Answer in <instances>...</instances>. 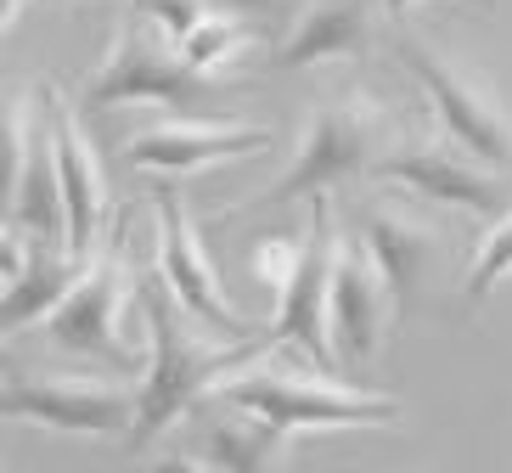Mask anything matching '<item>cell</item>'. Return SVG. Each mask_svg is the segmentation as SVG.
<instances>
[{"mask_svg":"<svg viewBox=\"0 0 512 473\" xmlns=\"http://www.w3.org/2000/svg\"><path fill=\"white\" fill-rule=\"evenodd\" d=\"M141 327H147V378H141V406H136V428H130L136 445H152L164 428L192 417L231 372L276 350L271 333L231 338L209 321H197L158 271L141 276Z\"/></svg>","mask_w":512,"mask_h":473,"instance_id":"1","label":"cell"},{"mask_svg":"<svg viewBox=\"0 0 512 473\" xmlns=\"http://www.w3.org/2000/svg\"><path fill=\"white\" fill-rule=\"evenodd\" d=\"M394 141H400L394 113L383 102H372L366 91L321 96V102L304 107L299 147L287 158L282 181H271L248 203L226 209V220H242V214H259V209H287V203H299V198H327V192H338L355 175H372L377 158L389 153Z\"/></svg>","mask_w":512,"mask_h":473,"instance_id":"2","label":"cell"},{"mask_svg":"<svg viewBox=\"0 0 512 473\" xmlns=\"http://www.w3.org/2000/svg\"><path fill=\"white\" fill-rule=\"evenodd\" d=\"M214 400L242 406V412H259L265 423L299 434V428H389L400 423V400L372 395V389H355L338 372H293L276 367V361H248L242 372H231Z\"/></svg>","mask_w":512,"mask_h":473,"instance_id":"3","label":"cell"},{"mask_svg":"<svg viewBox=\"0 0 512 473\" xmlns=\"http://www.w3.org/2000/svg\"><path fill=\"white\" fill-rule=\"evenodd\" d=\"M124 231H130V214H119V226L107 231V243L96 248V260L85 265L74 293L40 321V333H46L51 350L102 361L107 372H136V361H141L130 333H124L130 305H141V271L130 265Z\"/></svg>","mask_w":512,"mask_h":473,"instance_id":"4","label":"cell"},{"mask_svg":"<svg viewBox=\"0 0 512 473\" xmlns=\"http://www.w3.org/2000/svg\"><path fill=\"white\" fill-rule=\"evenodd\" d=\"M394 51H400V62L411 68V79L422 85L439 130L451 141H462L467 153H479L484 164L507 169L512 164V107L501 102L462 57L439 51L434 40H422V34H400Z\"/></svg>","mask_w":512,"mask_h":473,"instance_id":"5","label":"cell"},{"mask_svg":"<svg viewBox=\"0 0 512 473\" xmlns=\"http://www.w3.org/2000/svg\"><path fill=\"white\" fill-rule=\"evenodd\" d=\"M209 74H197L192 62L181 57L175 40L152 29L147 17H124L113 29V46H107L102 68L91 74L85 85V107L91 113H107V107H141V102H158V107H197L209 102Z\"/></svg>","mask_w":512,"mask_h":473,"instance_id":"6","label":"cell"},{"mask_svg":"<svg viewBox=\"0 0 512 473\" xmlns=\"http://www.w3.org/2000/svg\"><path fill=\"white\" fill-rule=\"evenodd\" d=\"M6 226L29 231L34 243L68 248L57 141H51L46 119V91H34V85H17L6 102Z\"/></svg>","mask_w":512,"mask_h":473,"instance_id":"7","label":"cell"},{"mask_svg":"<svg viewBox=\"0 0 512 473\" xmlns=\"http://www.w3.org/2000/svg\"><path fill=\"white\" fill-rule=\"evenodd\" d=\"M6 417L46 434H130L136 428V406H141V383H119V378H96V372H12L6 395H0Z\"/></svg>","mask_w":512,"mask_h":473,"instance_id":"8","label":"cell"},{"mask_svg":"<svg viewBox=\"0 0 512 473\" xmlns=\"http://www.w3.org/2000/svg\"><path fill=\"white\" fill-rule=\"evenodd\" d=\"M338 254H344V231H338V209L327 198H310V226H304V260L299 276L287 282L276 299V321L265 327L271 344L299 350L310 367L338 372V350H332V282H338Z\"/></svg>","mask_w":512,"mask_h":473,"instance_id":"9","label":"cell"},{"mask_svg":"<svg viewBox=\"0 0 512 473\" xmlns=\"http://www.w3.org/2000/svg\"><path fill=\"white\" fill-rule=\"evenodd\" d=\"M372 175L389 186L417 192L422 203L456 209V214H490L496 220L501 209H512L501 169L484 164L479 153H467L462 141H451L445 130L439 136H400L389 153L377 158Z\"/></svg>","mask_w":512,"mask_h":473,"instance_id":"10","label":"cell"},{"mask_svg":"<svg viewBox=\"0 0 512 473\" xmlns=\"http://www.w3.org/2000/svg\"><path fill=\"white\" fill-rule=\"evenodd\" d=\"M152 220H158V276L169 282V293H175L197 321H209L220 333L259 338L254 321L231 305L226 282H220V271H214V260H209V243H203V231H197V220H192L181 192L164 186V192L152 198Z\"/></svg>","mask_w":512,"mask_h":473,"instance_id":"11","label":"cell"},{"mask_svg":"<svg viewBox=\"0 0 512 473\" xmlns=\"http://www.w3.org/2000/svg\"><path fill=\"white\" fill-rule=\"evenodd\" d=\"M271 130L248 119H158L141 124L136 136L124 141V164L141 175H203L214 164H237V158L271 153Z\"/></svg>","mask_w":512,"mask_h":473,"instance_id":"12","label":"cell"},{"mask_svg":"<svg viewBox=\"0 0 512 473\" xmlns=\"http://www.w3.org/2000/svg\"><path fill=\"white\" fill-rule=\"evenodd\" d=\"M46 119H51V141H57V169H62V203H68V254L96 260V248L107 243V231L119 226L113 198H107V175H102V153L79 124V107L51 85L46 91Z\"/></svg>","mask_w":512,"mask_h":473,"instance_id":"13","label":"cell"},{"mask_svg":"<svg viewBox=\"0 0 512 473\" xmlns=\"http://www.w3.org/2000/svg\"><path fill=\"white\" fill-rule=\"evenodd\" d=\"M383 0H304L271 51V74H304L338 57H366L377 40Z\"/></svg>","mask_w":512,"mask_h":473,"instance_id":"14","label":"cell"},{"mask_svg":"<svg viewBox=\"0 0 512 473\" xmlns=\"http://www.w3.org/2000/svg\"><path fill=\"white\" fill-rule=\"evenodd\" d=\"M400 316L394 305V288L383 282L377 260L366 254V243H344L338 254V282H332V350H338V367H361L383 350V333L389 321Z\"/></svg>","mask_w":512,"mask_h":473,"instance_id":"15","label":"cell"},{"mask_svg":"<svg viewBox=\"0 0 512 473\" xmlns=\"http://www.w3.org/2000/svg\"><path fill=\"white\" fill-rule=\"evenodd\" d=\"M361 243H366V254L377 260L383 282L394 288L400 316H406V310L422 299V288H428V276H434L439 254H445L439 226L428 220V214H417L411 203L383 198V203H372V209L361 214Z\"/></svg>","mask_w":512,"mask_h":473,"instance_id":"16","label":"cell"},{"mask_svg":"<svg viewBox=\"0 0 512 473\" xmlns=\"http://www.w3.org/2000/svg\"><path fill=\"white\" fill-rule=\"evenodd\" d=\"M0 254H6L0 260V276H6V333L40 327L74 293V282L91 265V260H79V254H68L62 243H34L29 231H17V226H6Z\"/></svg>","mask_w":512,"mask_h":473,"instance_id":"17","label":"cell"},{"mask_svg":"<svg viewBox=\"0 0 512 473\" xmlns=\"http://www.w3.org/2000/svg\"><path fill=\"white\" fill-rule=\"evenodd\" d=\"M192 423V457L220 473H287V428L265 423L259 412H242L226 400H203Z\"/></svg>","mask_w":512,"mask_h":473,"instance_id":"18","label":"cell"},{"mask_svg":"<svg viewBox=\"0 0 512 473\" xmlns=\"http://www.w3.org/2000/svg\"><path fill=\"white\" fill-rule=\"evenodd\" d=\"M254 46V23L248 17H231V12H209L203 23H197L192 34L181 40V57L192 62L197 74H226L231 62L242 57V51Z\"/></svg>","mask_w":512,"mask_h":473,"instance_id":"19","label":"cell"},{"mask_svg":"<svg viewBox=\"0 0 512 473\" xmlns=\"http://www.w3.org/2000/svg\"><path fill=\"white\" fill-rule=\"evenodd\" d=\"M512 282V209H501L490 226H484L473 260H467V276H462V299L467 305H484L490 293Z\"/></svg>","mask_w":512,"mask_h":473,"instance_id":"20","label":"cell"},{"mask_svg":"<svg viewBox=\"0 0 512 473\" xmlns=\"http://www.w3.org/2000/svg\"><path fill=\"white\" fill-rule=\"evenodd\" d=\"M299 260H304V237H265V243H254V276L276 293V299H282L287 282L299 276Z\"/></svg>","mask_w":512,"mask_h":473,"instance_id":"21","label":"cell"},{"mask_svg":"<svg viewBox=\"0 0 512 473\" xmlns=\"http://www.w3.org/2000/svg\"><path fill=\"white\" fill-rule=\"evenodd\" d=\"M130 12L147 17L152 29L164 34V40H175V46H181V40L197 29V23H203V17L214 12V6H209V0H136Z\"/></svg>","mask_w":512,"mask_h":473,"instance_id":"22","label":"cell"},{"mask_svg":"<svg viewBox=\"0 0 512 473\" xmlns=\"http://www.w3.org/2000/svg\"><path fill=\"white\" fill-rule=\"evenodd\" d=\"M417 6H428V0H383V12H389L394 23H406V17L417 12ZM467 6H473V12H496L501 0H467Z\"/></svg>","mask_w":512,"mask_h":473,"instance_id":"23","label":"cell"},{"mask_svg":"<svg viewBox=\"0 0 512 473\" xmlns=\"http://www.w3.org/2000/svg\"><path fill=\"white\" fill-rule=\"evenodd\" d=\"M152 473H220V468H209L203 457L181 451V457H158V462H152Z\"/></svg>","mask_w":512,"mask_h":473,"instance_id":"24","label":"cell"},{"mask_svg":"<svg viewBox=\"0 0 512 473\" xmlns=\"http://www.w3.org/2000/svg\"><path fill=\"white\" fill-rule=\"evenodd\" d=\"M248 6H259V12H287V17H293L304 0H248Z\"/></svg>","mask_w":512,"mask_h":473,"instance_id":"25","label":"cell"},{"mask_svg":"<svg viewBox=\"0 0 512 473\" xmlns=\"http://www.w3.org/2000/svg\"><path fill=\"white\" fill-rule=\"evenodd\" d=\"M23 6H29V0H6V29L23 17ZM40 6H68V0H40Z\"/></svg>","mask_w":512,"mask_h":473,"instance_id":"26","label":"cell"}]
</instances>
